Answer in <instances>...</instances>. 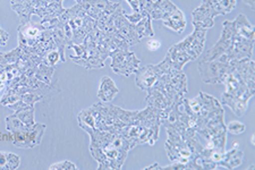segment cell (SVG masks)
I'll use <instances>...</instances> for the list:
<instances>
[{"mask_svg": "<svg viewBox=\"0 0 255 170\" xmlns=\"http://www.w3.org/2000/svg\"><path fill=\"white\" fill-rule=\"evenodd\" d=\"M90 135V151L99 164V170L122 169L130 150L129 144L121 133L100 131L97 128L81 126Z\"/></svg>", "mask_w": 255, "mask_h": 170, "instance_id": "1", "label": "cell"}, {"mask_svg": "<svg viewBox=\"0 0 255 170\" xmlns=\"http://www.w3.org/2000/svg\"><path fill=\"white\" fill-rule=\"evenodd\" d=\"M153 169L154 170H162V167L159 164H153V165L149 166V167L144 168V170H153Z\"/></svg>", "mask_w": 255, "mask_h": 170, "instance_id": "30", "label": "cell"}, {"mask_svg": "<svg viewBox=\"0 0 255 170\" xmlns=\"http://www.w3.org/2000/svg\"><path fill=\"white\" fill-rule=\"evenodd\" d=\"M146 45H147V49H149L150 51H157L160 48H161V42H160V41L155 38H151L149 41H147Z\"/></svg>", "mask_w": 255, "mask_h": 170, "instance_id": "24", "label": "cell"}, {"mask_svg": "<svg viewBox=\"0 0 255 170\" xmlns=\"http://www.w3.org/2000/svg\"><path fill=\"white\" fill-rule=\"evenodd\" d=\"M221 105L229 107L234 114L238 116V117H242L246 113V110H248L249 102L243 100L242 98L235 97V95L226 92L221 97Z\"/></svg>", "mask_w": 255, "mask_h": 170, "instance_id": "11", "label": "cell"}, {"mask_svg": "<svg viewBox=\"0 0 255 170\" xmlns=\"http://www.w3.org/2000/svg\"><path fill=\"white\" fill-rule=\"evenodd\" d=\"M109 57L112 58V69L114 72L126 77L136 72L141 64L135 53L129 50L117 49V50L110 51Z\"/></svg>", "mask_w": 255, "mask_h": 170, "instance_id": "2", "label": "cell"}, {"mask_svg": "<svg viewBox=\"0 0 255 170\" xmlns=\"http://www.w3.org/2000/svg\"><path fill=\"white\" fill-rule=\"evenodd\" d=\"M34 113H35L34 107H31V108H27V109L15 111L14 116L16 118H18L23 124H25V125L32 126L35 124Z\"/></svg>", "mask_w": 255, "mask_h": 170, "instance_id": "17", "label": "cell"}, {"mask_svg": "<svg viewBox=\"0 0 255 170\" xmlns=\"http://www.w3.org/2000/svg\"><path fill=\"white\" fill-rule=\"evenodd\" d=\"M77 3H80L86 14L96 20L109 17L118 7H121L119 2H112L109 0H81Z\"/></svg>", "mask_w": 255, "mask_h": 170, "instance_id": "4", "label": "cell"}, {"mask_svg": "<svg viewBox=\"0 0 255 170\" xmlns=\"http://www.w3.org/2000/svg\"><path fill=\"white\" fill-rule=\"evenodd\" d=\"M114 26L119 36L124 39L129 45H134L141 41L136 31H135V24L128 22V19L125 17V11L122 7H118L114 11Z\"/></svg>", "mask_w": 255, "mask_h": 170, "instance_id": "5", "label": "cell"}, {"mask_svg": "<svg viewBox=\"0 0 255 170\" xmlns=\"http://www.w3.org/2000/svg\"><path fill=\"white\" fill-rule=\"evenodd\" d=\"M20 166V158L13 152H7V170H15Z\"/></svg>", "mask_w": 255, "mask_h": 170, "instance_id": "21", "label": "cell"}, {"mask_svg": "<svg viewBox=\"0 0 255 170\" xmlns=\"http://www.w3.org/2000/svg\"><path fill=\"white\" fill-rule=\"evenodd\" d=\"M147 97H146V102L147 106L154 108V109L158 110H164L170 108L172 103L168 100V99L164 97V95L160 92L159 90L152 88L146 91Z\"/></svg>", "mask_w": 255, "mask_h": 170, "instance_id": "12", "label": "cell"}, {"mask_svg": "<svg viewBox=\"0 0 255 170\" xmlns=\"http://www.w3.org/2000/svg\"><path fill=\"white\" fill-rule=\"evenodd\" d=\"M153 0H139V13L145 17V16H150L152 9H153Z\"/></svg>", "mask_w": 255, "mask_h": 170, "instance_id": "22", "label": "cell"}, {"mask_svg": "<svg viewBox=\"0 0 255 170\" xmlns=\"http://www.w3.org/2000/svg\"><path fill=\"white\" fill-rule=\"evenodd\" d=\"M8 40H9V34L3 28L0 27V45H6Z\"/></svg>", "mask_w": 255, "mask_h": 170, "instance_id": "27", "label": "cell"}, {"mask_svg": "<svg viewBox=\"0 0 255 170\" xmlns=\"http://www.w3.org/2000/svg\"><path fill=\"white\" fill-rule=\"evenodd\" d=\"M0 170H7V152H0Z\"/></svg>", "mask_w": 255, "mask_h": 170, "instance_id": "28", "label": "cell"}, {"mask_svg": "<svg viewBox=\"0 0 255 170\" xmlns=\"http://www.w3.org/2000/svg\"><path fill=\"white\" fill-rule=\"evenodd\" d=\"M251 141H252V144H254V135H252V139H251Z\"/></svg>", "mask_w": 255, "mask_h": 170, "instance_id": "32", "label": "cell"}, {"mask_svg": "<svg viewBox=\"0 0 255 170\" xmlns=\"http://www.w3.org/2000/svg\"><path fill=\"white\" fill-rule=\"evenodd\" d=\"M232 70V66L218 60L200 61L199 72L204 83L207 84H217L223 83L224 77Z\"/></svg>", "mask_w": 255, "mask_h": 170, "instance_id": "3", "label": "cell"}, {"mask_svg": "<svg viewBox=\"0 0 255 170\" xmlns=\"http://www.w3.org/2000/svg\"><path fill=\"white\" fill-rule=\"evenodd\" d=\"M177 9H178V7L174 5L170 0H157L153 3V9L151 11L150 17L154 20H164Z\"/></svg>", "mask_w": 255, "mask_h": 170, "instance_id": "10", "label": "cell"}, {"mask_svg": "<svg viewBox=\"0 0 255 170\" xmlns=\"http://www.w3.org/2000/svg\"><path fill=\"white\" fill-rule=\"evenodd\" d=\"M135 31H136L139 40L143 38H154V31L152 27V18L150 16L143 17L138 23L135 24Z\"/></svg>", "mask_w": 255, "mask_h": 170, "instance_id": "16", "label": "cell"}, {"mask_svg": "<svg viewBox=\"0 0 255 170\" xmlns=\"http://www.w3.org/2000/svg\"><path fill=\"white\" fill-rule=\"evenodd\" d=\"M167 56L170 58L172 66L176 70H183L184 66L186 65L188 61H192L191 57L185 52L183 49H180L177 43L169 49V51L167 52Z\"/></svg>", "mask_w": 255, "mask_h": 170, "instance_id": "14", "label": "cell"}, {"mask_svg": "<svg viewBox=\"0 0 255 170\" xmlns=\"http://www.w3.org/2000/svg\"><path fill=\"white\" fill-rule=\"evenodd\" d=\"M187 169V166L182 163H178V161H175L174 164L170 166H167V167H162V170H185Z\"/></svg>", "mask_w": 255, "mask_h": 170, "instance_id": "25", "label": "cell"}, {"mask_svg": "<svg viewBox=\"0 0 255 170\" xmlns=\"http://www.w3.org/2000/svg\"><path fill=\"white\" fill-rule=\"evenodd\" d=\"M235 24L237 34H240L249 40H254V26L249 22L248 17L245 15L240 14L237 18L234 20Z\"/></svg>", "mask_w": 255, "mask_h": 170, "instance_id": "15", "label": "cell"}, {"mask_svg": "<svg viewBox=\"0 0 255 170\" xmlns=\"http://www.w3.org/2000/svg\"><path fill=\"white\" fill-rule=\"evenodd\" d=\"M205 40H207V30H200L195 28L194 32L183 41L177 43L180 49L187 53L191 57L192 60H196L201 55H202Z\"/></svg>", "mask_w": 255, "mask_h": 170, "instance_id": "6", "label": "cell"}, {"mask_svg": "<svg viewBox=\"0 0 255 170\" xmlns=\"http://www.w3.org/2000/svg\"><path fill=\"white\" fill-rule=\"evenodd\" d=\"M243 163H244V153L238 149V143H235L232 150L224 153L223 159L218 164V167L235 169L240 167Z\"/></svg>", "mask_w": 255, "mask_h": 170, "instance_id": "8", "label": "cell"}, {"mask_svg": "<svg viewBox=\"0 0 255 170\" xmlns=\"http://www.w3.org/2000/svg\"><path fill=\"white\" fill-rule=\"evenodd\" d=\"M49 169L50 170H76L77 167L75 164L66 160V161H61V163H57L55 165H51L50 167H49Z\"/></svg>", "mask_w": 255, "mask_h": 170, "instance_id": "23", "label": "cell"}, {"mask_svg": "<svg viewBox=\"0 0 255 170\" xmlns=\"http://www.w3.org/2000/svg\"><path fill=\"white\" fill-rule=\"evenodd\" d=\"M187 25L186 18L184 13L180 9L175 10L168 17L163 20V26H166L176 33H183Z\"/></svg>", "mask_w": 255, "mask_h": 170, "instance_id": "13", "label": "cell"}, {"mask_svg": "<svg viewBox=\"0 0 255 170\" xmlns=\"http://www.w3.org/2000/svg\"><path fill=\"white\" fill-rule=\"evenodd\" d=\"M226 131L229 132L230 134L241 135L246 131V126L245 124H243L240 120H233L228 125H226Z\"/></svg>", "mask_w": 255, "mask_h": 170, "instance_id": "19", "label": "cell"}, {"mask_svg": "<svg viewBox=\"0 0 255 170\" xmlns=\"http://www.w3.org/2000/svg\"><path fill=\"white\" fill-rule=\"evenodd\" d=\"M243 2H244L245 5H248L251 8V9H254L255 0H243Z\"/></svg>", "mask_w": 255, "mask_h": 170, "instance_id": "31", "label": "cell"}, {"mask_svg": "<svg viewBox=\"0 0 255 170\" xmlns=\"http://www.w3.org/2000/svg\"><path fill=\"white\" fill-rule=\"evenodd\" d=\"M135 74H136L135 81H136L137 88L143 91L154 88L159 78V74L155 70L154 65H147L145 67L138 68Z\"/></svg>", "mask_w": 255, "mask_h": 170, "instance_id": "7", "label": "cell"}, {"mask_svg": "<svg viewBox=\"0 0 255 170\" xmlns=\"http://www.w3.org/2000/svg\"><path fill=\"white\" fill-rule=\"evenodd\" d=\"M125 17L128 19V22H130L131 24H136L138 23L139 20L143 18V16L141 15V13H133V14H125Z\"/></svg>", "mask_w": 255, "mask_h": 170, "instance_id": "26", "label": "cell"}, {"mask_svg": "<svg viewBox=\"0 0 255 170\" xmlns=\"http://www.w3.org/2000/svg\"><path fill=\"white\" fill-rule=\"evenodd\" d=\"M44 61L49 66H56L59 63H64L63 58H61V55L58 50H52L49 52L46 58H44Z\"/></svg>", "mask_w": 255, "mask_h": 170, "instance_id": "20", "label": "cell"}, {"mask_svg": "<svg viewBox=\"0 0 255 170\" xmlns=\"http://www.w3.org/2000/svg\"><path fill=\"white\" fill-rule=\"evenodd\" d=\"M129 3V6L133 9V13H138L139 11V0H126Z\"/></svg>", "mask_w": 255, "mask_h": 170, "instance_id": "29", "label": "cell"}, {"mask_svg": "<svg viewBox=\"0 0 255 170\" xmlns=\"http://www.w3.org/2000/svg\"><path fill=\"white\" fill-rule=\"evenodd\" d=\"M77 122H79V125L81 126H86L90 128H94L96 127V120H94V117L91 111L88 108V109L82 110L81 113L77 116Z\"/></svg>", "mask_w": 255, "mask_h": 170, "instance_id": "18", "label": "cell"}, {"mask_svg": "<svg viewBox=\"0 0 255 170\" xmlns=\"http://www.w3.org/2000/svg\"><path fill=\"white\" fill-rule=\"evenodd\" d=\"M119 93L117 85L115 84L113 78L109 76H104L100 81V86L98 91V98L102 102H110L113 101L115 97Z\"/></svg>", "mask_w": 255, "mask_h": 170, "instance_id": "9", "label": "cell"}]
</instances>
